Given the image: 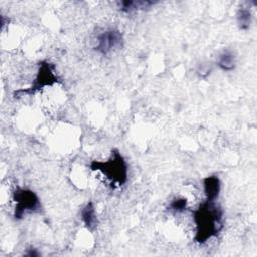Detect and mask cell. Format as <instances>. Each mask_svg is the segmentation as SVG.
Returning <instances> with one entry per match:
<instances>
[{"instance_id": "cell-6", "label": "cell", "mask_w": 257, "mask_h": 257, "mask_svg": "<svg viewBox=\"0 0 257 257\" xmlns=\"http://www.w3.org/2000/svg\"><path fill=\"white\" fill-rule=\"evenodd\" d=\"M221 189L220 180L216 176H210L204 179V191L206 195V200L216 201L219 196Z\"/></svg>"}, {"instance_id": "cell-8", "label": "cell", "mask_w": 257, "mask_h": 257, "mask_svg": "<svg viewBox=\"0 0 257 257\" xmlns=\"http://www.w3.org/2000/svg\"><path fill=\"white\" fill-rule=\"evenodd\" d=\"M156 2L154 1H132V0H125V1H120L119 4V9L122 12H126L130 13L132 11L135 10H143L146 8L151 7L152 5H154Z\"/></svg>"}, {"instance_id": "cell-7", "label": "cell", "mask_w": 257, "mask_h": 257, "mask_svg": "<svg viewBox=\"0 0 257 257\" xmlns=\"http://www.w3.org/2000/svg\"><path fill=\"white\" fill-rule=\"evenodd\" d=\"M81 219L88 230L92 231L96 228L98 220H97L95 208L92 202H89L88 204H86L84 208L81 210Z\"/></svg>"}, {"instance_id": "cell-10", "label": "cell", "mask_w": 257, "mask_h": 257, "mask_svg": "<svg viewBox=\"0 0 257 257\" xmlns=\"http://www.w3.org/2000/svg\"><path fill=\"white\" fill-rule=\"evenodd\" d=\"M252 22V13L248 7H242L237 12V23L241 30L249 29Z\"/></svg>"}, {"instance_id": "cell-12", "label": "cell", "mask_w": 257, "mask_h": 257, "mask_svg": "<svg viewBox=\"0 0 257 257\" xmlns=\"http://www.w3.org/2000/svg\"><path fill=\"white\" fill-rule=\"evenodd\" d=\"M25 255L26 256H38L39 254H38V252H36L35 249H30L29 252H27Z\"/></svg>"}, {"instance_id": "cell-1", "label": "cell", "mask_w": 257, "mask_h": 257, "mask_svg": "<svg viewBox=\"0 0 257 257\" xmlns=\"http://www.w3.org/2000/svg\"><path fill=\"white\" fill-rule=\"evenodd\" d=\"M194 220L197 227L195 240L204 244L222 230L223 211L215 201L206 200L194 212Z\"/></svg>"}, {"instance_id": "cell-4", "label": "cell", "mask_w": 257, "mask_h": 257, "mask_svg": "<svg viewBox=\"0 0 257 257\" xmlns=\"http://www.w3.org/2000/svg\"><path fill=\"white\" fill-rule=\"evenodd\" d=\"M123 38L121 33L116 29H107L96 36L94 49L102 54L106 55L115 49L122 47Z\"/></svg>"}, {"instance_id": "cell-5", "label": "cell", "mask_w": 257, "mask_h": 257, "mask_svg": "<svg viewBox=\"0 0 257 257\" xmlns=\"http://www.w3.org/2000/svg\"><path fill=\"white\" fill-rule=\"evenodd\" d=\"M57 81V76L54 73V66L47 61H43L39 65V70L37 73V76L31 85L29 89L27 90H18L17 93L19 92H25V93H33L34 91L47 86V85H52Z\"/></svg>"}, {"instance_id": "cell-11", "label": "cell", "mask_w": 257, "mask_h": 257, "mask_svg": "<svg viewBox=\"0 0 257 257\" xmlns=\"http://www.w3.org/2000/svg\"><path fill=\"white\" fill-rule=\"evenodd\" d=\"M186 208H187V200L184 198L174 199L170 204V209L177 213L185 211Z\"/></svg>"}, {"instance_id": "cell-9", "label": "cell", "mask_w": 257, "mask_h": 257, "mask_svg": "<svg viewBox=\"0 0 257 257\" xmlns=\"http://www.w3.org/2000/svg\"><path fill=\"white\" fill-rule=\"evenodd\" d=\"M217 65L224 71H232L236 66V56L229 50L224 51L219 55Z\"/></svg>"}, {"instance_id": "cell-3", "label": "cell", "mask_w": 257, "mask_h": 257, "mask_svg": "<svg viewBox=\"0 0 257 257\" xmlns=\"http://www.w3.org/2000/svg\"><path fill=\"white\" fill-rule=\"evenodd\" d=\"M13 201L15 202V219H21L26 212H34L40 208L38 197L28 189H17L13 193Z\"/></svg>"}, {"instance_id": "cell-2", "label": "cell", "mask_w": 257, "mask_h": 257, "mask_svg": "<svg viewBox=\"0 0 257 257\" xmlns=\"http://www.w3.org/2000/svg\"><path fill=\"white\" fill-rule=\"evenodd\" d=\"M91 170L100 171L103 173L113 184L117 186L123 185L127 180V166L119 154L118 151L114 150L111 157L105 162L93 161L90 165Z\"/></svg>"}]
</instances>
